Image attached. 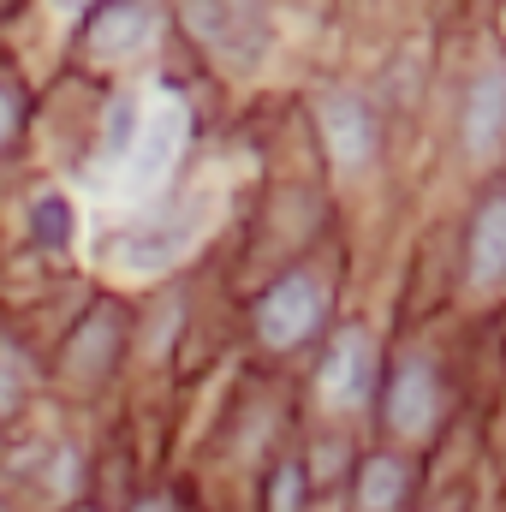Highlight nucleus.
Returning a JSON list of instances; mask_svg holds the SVG:
<instances>
[{
	"label": "nucleus",
	"mask_w": 506,
	"mask_h": 512,
	"mask_svg": "<svg viewBox=\"0 0 506 512\" xmlns=\"http://www.w3.org/2000/svg\"><path fill=\"white\" fill-rule=\"evenodd\" d=\"M185 30L221 60L251 72L268 48V12L262 0H185Z\"/></svg>",
	"instance_id": "f257e3e1"
},
{
	"label": "nucleus",
	"mask_w": 506,
	"mask_h": 512,
	"mask_svg": "<svg viewBox=\"0 0 506 512\" xmlns=\"http://www.w3.org/2000/svg\"><path fill=\"white\" fill-rule=\"evenodd\" d=\"M322 328V286L310 274H286L280 286H268V298L256 304V334L268 346H304Z\"/></svg>",
	"instance_id": "f03ea898"
},
{
	"label": "nucleus",
	"mask_w": 506,
	"mask_h": 512,
	"mask_svg": "<svg viewBox=\"0 0 506 512\" xmlns=\"http://www.w3.org/2000/svg\"><path fill=\"white\" fill-rule=\"evenodd\" d=\"M370 382H376V346H370V334L364 328L334 334V346L322 358V399L340 405V411H352V405L370 399Z\"/></svg>",
	"instance_id": "7ed1b4c3"
},
{
	"label": "nucleus",
	"mask_w": 506,
	"mask_h": 512,
	"mask_svg": "<svg viewBox=\"0 0 506 512\" xmlns=\"http://www.w3.org/2000/svg\"><path fill=\"white\" fill-rule=\"evenodd\" d=\"M316 126H322V149L334 155V167H364L370 149H376V120L358 96L334 90L316 102Z\"/></svg>",
	"instance_id": "20e7f679"
},
{
	"label": "nucleus",
	"mask_w": 506,
	"mask_h": 512,
	"mask_svg": "<svg viewBox=\"0 0 506 512\" xmlns=\"http://www.w3.org/2000/svg\"><path fill=\"white\" fill-rule=\"evenodd\" d=\"M155 24H161L155 0H108V6H96L84 42H90L96 60H126V54H137L155 36Z\"/></svg>",
	"instance_id": "39448f33"
},
{
	"label": "nucleus",
	"mask_w": 506,
	"mask_h": 512,
	"mask_svg": "<svg viewBox=\"0 0 506 512\" xmlns=\"http://www.w3.org/2000/svg\"><path fill=\"white\" fill-rule=\"evenodd\" d=\"M435 405H441V376H435V364H429V358H405V364L393 370V382H387V423H393L399 435H423L429 417H435Z\"/></svg>",
	"instance_id": "423d86ee"
},
{
	"label": "nucleus",
	"mask_w": 506,
	"mask_h": 512,
	"mask_svg": "<svg viewBox=\"0 0 506 512\" xmlns=\"http://www.w3.org/2000/svg\"><path fill=\"white\" fill-rule=\"evenodd\" d=\"M459 137L471 155H489L495 143L506 137V66H489L471 96H465V120H459Z\"/></svg>",
	"instance_id": "0eeeda50"
},
{
	"label": "nucleus",
	"mask_w": 506,
	"mask_h": 512,
	"mask_svg": "<svg viewBox=\"0 0 506 512\" xmlns=\"http://www.w3.org/2000/svg\"><path fill=\"white\" fill-rule=\"evenodd\" d=\"M471 280L477 286L506 280V191H495L471 221Z\"/></svg>",
	"instance_id": "6e6552de"
},
{
	"label": "nucleus",
	"mask_w": 506,
	"mask_h": 512,
	"mask_svg": "<svg viewBox=\"0 0 506 512\" xmlns=\"http://www.w3.org/2000/svg\"><path fill=\"white\" fill-rule=\"evenodd\" d=\"M203 227V215H173V221H155V227H137L131 245L120 251L126 268H167L173 256L191 245V233Z\"/></svg>",
	"instance_id": "1a4fd4ad"
},
{
	"label": "nucleus",
	"mask_w": 506,
	"mask_h": 512,
	"mask_svg": "<svg viewBox=\"0 0 506 512\" xmlns=\"http://www.w3.org/2000/svg\"><path fill=\"white\" fill-rule=\"evenodd\" d=\"M179 131H185V114L179 108H161V114H149V120H137V179L143 185H155L167 167H173V155H179Z\"/></svg>",
	"instance_id": "9d476101"
},
{
	"label": "nucleus",
	"mask_w": 506,
	"mask_h": 512,
	"mask_svg": "<svg viewBox=\"0 0 506 512\" xmlns=\"http://www.w3.org/2000/svg\"><path fill=\"white\" fill-rule=\"evenodd\" d=\"M399 501H405V465L399 459H364V471H358V507L399 512Z\"/></svg>",
	"instance_id": "9b49d317"
},
{
	"label": "nucleus",
	"mask_w": 506,
	"mask_h": 512,
	"mask_svg": "<svg viewBox=\"0 0 506 512\" xmlns=\"http://www.w3.org/2000/svg\"><path fill=\"white\" fill-rule=\"evenodd\" d=\"M114 346H120V316L114 310H102V322H84V340L72 346V376H102L108 370V358H114Z\"/></svg>",
	"instance_id": "f8f14e48"
},
{
	"label": "nucleus",
	"mask_w": 506,
	"mask_h": 512,
	"mask_svg": "<svg viewBox=\"0 0 506 512\" xmlns=\"http://www.w3.org/2000/svg\"><path fill=\"white\" fill-rule=\"evenodd\" d=\"M304 465L298 459H286L280 471H274V483H268V512H304Z\"/></svg>",
	"instance_id": "ddd939ff"
},
{
	"label": "nucleus",
	"mask_w": 506,
	"mask_h": 512,
	"mask_svg": "<svg viewBox=\"0 0 506 512\" xmlns=\"http://www.w3.org/2000/svg\"><path fill=\"white\" fill-rule=\"evenodd\" d=\"M36 233H42L48 245H66V233H72V215H66V203H60V197L36 203Z\"/></svg>",
	"instance_id": "4468645a"
},
{
	"label": "nucleus",
	"mask_w": 506,
	"mask_h": 512,
	"mask_svg": "<svg viewBox=\"0 0 506 512\" xmlns=\"http://www.w3.org/2000/svg\"><path fill=\"white\" fill-rule=\"evenodd\" d=\"M18 393H24V364L12 352H0V411L18 405Z\"/></svg>",
	"instance_id": "2eb2a0df"
},
{
	"label": "nucleus",
	"mask_w": 506,
	"mask_h": 512,
	"mask_svg": "<svg viewBox=\"0 0 506 512\" xmlns=\"http://www.w3.org/2000/svg\"><path fill=\"white\" fill-rule=\"evenodd\" d=\"M12 126H18V96L0 90V137H12Z\"/></svg>",
	"instance_id": "dca6fc26"
},
{
	"label": "nucleus",
	"mask_w": 506,
	"mask_h": 512,
	"mask_svg": "<svg viewBox=\"0 0 506 512\" xmlns=\"http://www.w3.org/2000/svg\"><path fill=\"white\" fill-rule=\"evenodd\" d=\"M84 6H96V0H54V12H84Z\"/></svg>",
	"instance_id": "f3484780"
},
{
	"label": "nucleus",
	"mask_w": 506,
	"mask_h": 512,
	"mask_svg": "<svg viewBox=\"0 0 506 512\" xmlns=\"http://www.w3.org/2000/svg\"><path fill=\"white\" fill-rule=\"evenodd\" d=\"M137 512H167V507H161V501H143V507H137Z\"/></svg>",
	"instance_id": "a211bd4d"
},
{
	"label": "nucleus",
	"mask_w": 506,
	"mask_h": 512,
	"mask_svg": "<svg viewBox=\"0 0 506 512\" xmlns=\"http://www.w3.org/2000/svg\"><path fill=\"white\" fill-rule=\"evenodd\" d=\"M78 512H90V507H78Z\"/></svg>",
	"instance_id": "6ab92c4d"
}]
</instances>
